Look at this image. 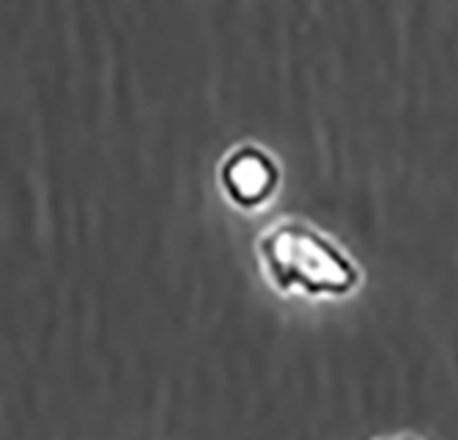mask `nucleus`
<instances>
[{
    "mask_svg": "<svg viewBox=\"0 0 458 440\" xmlns=\"http://www.w3.org/2000/svg\"><path fill=\"white\" fill-rule=\"evenodd\" d=\"M259 259L277 292L344 298L360 287V270L349 254L302 220L272 226L259 239Z\"/></svg>",
    "mask_w": 458,
    "mask_h": 440,
    "instance_id": "nucleus-1",
    "label": "nucleus"
},
{
    "mask_svg": "<svg viewBox=\"0 0 458 440\" xmlns=\"http://www.w3.org/2000/svg\"><path fill=\"white\" fill-rule=\"evenodd\" d=\"M280 168L275 157L253 143L236 146L220 166V187L239 210H259L277 193Z\"/></svg>",
    "mask_w": 458,
    "mask_h": 440,
    "instance_id": "nucleus-2",
    "label": "nucleus"
}]
</instances>
